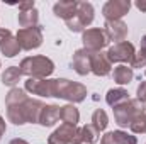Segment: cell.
I'll return each mask as SVG.
<instances>
[{"instance_id":"cell-1","label":"cell","mask_w":146,"mask_h":144,"mask_svg":"<svg viewBox=\"0 0 146 144\" xmlns=\"http://www.w3.org/2000/svg\"><path fill=\"white\" fill-rule=\"evenodd\" d=\"M53 97L56 98H63L68 100L72 104H80L85 100L87 97V88L82 83L76 81H70L66 78H56L54 80V92Z\"/></svg>"},{"instance_id":"cell-2","label":"cell","mask_w":146,"mask_h":144,"mask_svg":"<svg viewBox=\"0 0 146 144\" xmlns=\"http://www.w3.org/2000/svg\"><path fill=\"white\" fill-rule=\"evenodd\" d=\"M19 68L29 78H48L54 71V63L46 56H29L22 59Z\"/></svg>"},{"instance_id":"cell-3","label":"cell","mask_w":146,"mask_h":144,"mask_svg":"<svg viewBox=\"0 0 146 144\" xmlns=\"http://www.w3.org/2000/svg\"><path fill=\"white\" fill-rule=\"evenodd\" d=\"M145 112L146 110L143 107V104L138 98H129L126 104L114 108V119H115V124L119 127H129L131 122L139 114H145Z\"/></svg>"},{"instance_id":"cell-4","label":"cell","mask_w":146,"mask_h":144,"mask_svg":"<svg viewBox=\"0 0 146 144\" xmlns=\"http://www.w3.org/2000/svg\"><path fill=\"white\" fill-rule=\"evenodd\" d=\"M15 39H17L21 49H26V51L37 49L42 44V29L39 26L27 27V29H19Z\"/></svg>"},{"instance_id":"cell-5","label":"cell","mask_w":146,"mask_h":144,"mask_svg":"<svg viewBox=\"0 0 146 144\" xmlns=\"http://www.w3.org/2000/svg\"><path fill=\"white\" fill-rule=\"evenodd\" d=\"M134 53H136L134 46L127 41H122L107 49V58L110 63H131Z\"/></svg>"},{"instance_id":"cell-6","label":"cell","mask_w":146,"mask_h":144,"mask_svg":"<svg viewBox=\"0 0 146 144\" xmlns=\"http://www.w3.org/2000/svg\"><path fill=\"white\" fill-rule=\"evenodd\" d=\"M82 41H83V48L92 51V53L102 51V48H106L107 42H109V39L104 34V29H87V31H83Z\"/></svg>"},{"instance_id":"cell-7","label":"cell","mask_w":146,"mask_h":144,"mask_svg":"<svg viewBox=\"0 0 146 144\" xmlns=\"http://www.w3.org/2000/svg\"><path fill=\"white\" fill-rule=\"evenodd\" d=\"M26 92L39 95V97H53L54 92V80L48 78H27L26 81Z\"/></svg>"},{"instance_id":"cell-8","label":"cell","mask_w":146,"mask_h":144,"mask_svg":"<svg viewBox=\"0 0 146 144\" xmlns=\"http://www.w3.org/2000/svg\"><path fill=\"white\" fill-rule=\"evenodd\" d=\"M129 0H109L102 9V15L106 17V20H121V17H124L129 12Z\"/></svg>"},{"instance_id":"cell-9","label":"cell","mask_w":146,"mask_h":144,"mask_svg":"<svg viewBox=\"0 0 146 144\" xmlns=\"http://www.w3.org/2000/svg\"><path fill=\"white\" fill-rule=\"evenodd\" d=\"M92 51H88V49H78V51H75V54H73V61H72V66L73 70L78 73V75H87V73L92 71Z\"/></svg>"},{"instance_id":"cell-10","label":"cell","mask_w":146,"mask_h":144,"mask_svg":"<svg viewBox=\"0 0 146 144\" xmlns=\"http://www.w3.org/2000/svg\"><path fill=\"white\" fill-rule=\"evenodd\" d=\"M104 34L109 41H115V44L122 42L127 37V26L122 20H107L104 26Z\"/></svg>"},{"instance_id":"cell-11","label":"cell","mask_w":146,"mask_h":144,"mask_svg":"<svg viewBox=\"0 0 146 144\" xmlns=\"http://www.w3.org/2000/svg\"><path fill=\"white\" fill-rule=\"evenodd\" d=\"M76 126H68V124H61L58 129H54V132L48 137V144H72L75 132H76Z\"/></svg>"},{"instance_id":"cell-12","label":"cell","mask_w":146,"mask_h":144,"mask_svg":"<svg viewBox=\"0 0 146 144\" xmlns=\"http://www.w3.org/2000/svg\"><path fill=\"white\" fill-rule=\"evenodd\" d=\"M99 131L92 126V124H87V126H82L80 129H76L75 132V137H73L72 144H94L99 141Z\"/></svg>"},{"instance_id":"cell-13","label":"cell","mask_w":146,"mask_h":144,"mask_svg":"<svg viewBox=\"0 0 146 144\" xmlns=\"http://www.w3.org/2000/svg\"><path fill=\"white\" fill-rule=\"evenodd\" d=\"M112 70V63L107 58V53H94L92 54V73L97 76H107Z\"/></svg>"},{"instance_id":"cell-14","label":"cell","mask_w":146,"mask_h":144,"mask_svg":"<svg viewBox=\"0 0 146 144\" xmlns=\"http://www.w3.org/2000/svg\"><path fill=\"white\" fill-rule=\"evenodd\" d=\"M7 119H9V122H12V124H15V126H24V124H27L26 102L7 107Z\"/></svg>"},{"instance_id":"cell-15","label":"cell","mask_w":146,"mask_h":144,"mask_svg":"<svg viewBox=\"0 0 146 144\" xmlns=\"http://www.w3.org/2000/svg\"><path fill=\"white\" fill-rule=\"evenodd\" d=\"M73 15L78 19V22L83 27L90 26L92 20H94V7H92V3H88V2H78L76 10H75Z\"/></svg>"},{"instance_id":"cell-16","label":"cell","mask_w":146,"mask_h":144,"mask_svg":"<svg viewBox=\"0 0 146 144\" xmlns=\"http://www.w3.org/2000/svg\"><path fill=\"white\" fill-rule=\"evenodd\" d=\"M60 110H61V107H58V105H44L41 115H39V124L44 127L54 126L60 120Z\"/></svg>"},{"instance_id":"cell-17","label":"cell","mask_w":146,"mask_h":144,"mask_svg":"<svg viewBox=\"0 0 146 144\" xmlns=\"http://www.w3.org/2000/svg\"><path fill=\"white\" fill-rule=\"evenodd\" d=\"M76 5H78V2H75V0H63V2L54 3L53 12H54L56 17H61V19L68 20V19L73 17V14L76 10Z\"/></svg>"},{"instance_id":"cell-18","label":"cell","mask_w":146,"mask_h":144,"mask_svg":"<svg viewBox=\"0 0 146 144\" xmlns=\"http://www.w3.org/2000/svg\"><path fill=\"white\" fill-rule=\"evenodd\" d=\"M44 108V104L37 98H27L26 100V115H27V122L31 124H39V115Z\"/></svg>"},{"instance_id":"cell-19","label":"cell","mask_w":146,"mask_h":144,"mask_svg":"<svg viewBox=\"0 0 146 144\" xmlns=\"http://www.w3.org/2000/svg\"><path fill=\"white\" fill-rule=\"evenodd\" d=\"M127 100H129V93L124 88H110L107 92V95H106V102L114 108L122 105V104H126Z\"/></svg>"},{"instance_id":"cell-20","label":"cell","mask_w":146,"mask_h":144,"mask_svg":"<svg viewBox=\"0 0 146 144\" xmlns=\"http://www.w3.org/2000/svg\"><path fill=\"white\" fill-rule=\"evenodd\" d=\"M60 119L63 120V124L76 126L78 120H80V112H78V108L75 107L73 104H68V105L61 107V110H60Z\"/></svg>"},{"instance_id":"cell-21","label":"cell","mask_w":146,"mask_h":144,"mask_svg":"<svg viewBox=\"0 0 146 144\" xmlns=\"http://www.w3.org/2000/svg\"><path fill=\"white\" fill-rule=\"evenodd\" d=\"M112 76H114V81H115L117 85H129L131 80H133V76H134V73H133V70H131V66L119 65V66L114 68Z\"/></svg>"},{"instance_id":"cell-22","label":"cell","mask_w":146,"mask_h":144,"mask_svg":"<svg viewBox=\"0 0 146 144\" xmlns=\"http://www.w3.org/2000/svg\"><path fill=\"white\" fill-rule=\"evenodd\" d=\"M21 76H22V71H21L19 66H9L5 71L2 73V83L7 85V87H12V88H14V87L19 83Z\"/></svg>"},{"instance_id":"cell-23","label":"cell","mask_w":146,"mask_h":144,"mask_svg":"<svg viewBox=\"0 0 146 144\" xmlns=\"http://www.w3.org/2000/svg\"><path fill=\"white\" fill-rule=\"evenodd\" d=\"M37 20H39V12H37L36 9H33V10H24V12L19 14V26H21L22 29L37 26Z\"/></svg>"},{"instance_id":"cell-24","label":"cell","mask_w":146,"mask_h":144,"mask_svg":"<svg viewBox=\"0 0 146 144\" xmlns=\"http://www.w3.org/2000/svg\"><path fill=\"white\" fill-rule=\"evenodd\" d=\"M0 51H2V54H5L7 58H14V56H17V54L21 53V46H19V42H17L15 37L10 36L0 44Z\"/></svg>"},{"instance_id":"cell-25","label":"cell","mask_w":146,"mask_h":144,"mask_svg":"<svg viewBox=\"0 0 146 144\" xmlns=\"http://www.w3.org/2000/svg\"><path fill=\"white\" fill-rule=\"evenodd\" d=\"M27 98H29V97L26 95V90L14 87V88L7 93V97H5V105H7V107H10V105H17V104L26 102Z\"/></svg>"},{"instance_id":"cell-26","label":"cell","mask_w":146,"mask_h":144,"mask_svg":"<svg viewBox=\"0 0 146 144\" xmlns=\"http://www.w3.org/2000/svg\"><path fill=\"white\" fill-rule=\"evenodd\" d=\"M107 124H109V117H107L106 110L97 108V110L92 114V126H94V127L100 132V131H106Z\"/></svg>"},{"instance_id":"cell-27","label":"cell","mask_w":146,"mask_h":144,"mask_svg":"<svg viewBox=\"0 0 146 144\" xmlns=\"http://www.w3.org/2000/svg\"><path fill=\"white\" fill-rule=\"evenodd\" d=\"M129 129L134 132V134H146V112L145 114H139L129 126Z\"/></svg>"},{"instance_id":"cell-28","label":"cell","mask_w":146,"mask_h":144,"mask_svg":"<svg viewBox=\"0 0 146 144\" xmlns=\"http://www.w3.org/2000/svg\"><path fill=\"white\" fill-rule=\"evenodd\" d=\"M112 134H114V141H115V144H138L136 136L127 134V132H124V131H114Z\"/></svg>"},{"instance_id":"cell-29","label":"cell","mask_w":146,"mask_h":144,"mask_svg":"<svg viewBox=\"0 0 146 144\" xmlns=\"http://www.w3.org/2000/svg\"><path fill=\"white\" fill-rule=\"evenodd\" d=\"M129 65H131V70H133V68H143V66H146V53L141 51V49L136 51Z\"/></svg>"},{"instance_id":"cell-30","label":"cell","mask_w":146,"mask_h":144,"mask_svg":"<svg viewBox=\"0 0 146 144\" xmlns=\"http://www.w3.org/2000/svg\"><path fill=\"white\" fill-rule=\"evenodd\" d=\"M138 100H139L141 104L146 102V81H141L139 87H138Z\"/></svg>"},{"instance_id":"cell-31","label":"cell","mask_w":146,"mask_h":144,"mask_svg":"<svg viewBox=\"0 0 146 144\" xmlns=\"http://www.w3.org/2000/svg\"><path fill=\"white\" fill-rule=\"evenodd\" d=\"M100 144H115L114 134H112V132H106V134L102 136V139H100Z\"/></svg>"},{"instance_id":"cell-32","label":"cell","mask_w":146,"mask_h":144,"mask_svg":"<svg viewBox=\"0 0 146 144\" xmlns=\"http://www.w3.org/2000/svg\"><path fill=\"white\" fill-rule=\"evenodd\" d=\"M33 9H34V2H33V0L19 3V10H21V12H24V10H33Z\"/></svg>"},{"instance_id":"cell-33","label":"cell","mask_w":146,"mask_h":144,"mask_svg":"<svg viewBox=\"0 0 146 144\" xmlns=\"http://www.w3.org/2000/svg\"><path fill=\"white\" fill-rule=\"evenodd\" d=\"M12 36V32L9 31V29H0V44L7 39V37H10Z\"/></svg>"},{"instance_id":"cell-34","label":"cell","mask_w":146,"mask_h":144,"mask_svg":"<svg viewBox=\"0 0 146 144\" xmlns=\"http://www.w3.org/2000/svg\"><path fill=\"white\" fill-rule=\"evenodd\" d=\"M3 134H5V120H3V117L0 115V139H2Z\"/></svg>"},{"instance_id":"cell-35","label":"cell","mask_w":146,"mask_h":144,"mask_svg":"<svg viewBox=\"0 0 146 144\" xmlns=\"http://www.w3.org/2000/svg\"><path fill=\"white\" fill-rule=\"evenodd\" d=\"M136 7H138L141 12H146V2H143V0H141V2H136Z\"/></svg>"},{"instance_id":"cell-36","label":"cell","mask_w":146,"mask_h":144,"mask_svg":"<svg viewBox=\"0 0 146 144\" xmlns=\"http://www.w3.org/2000/svg\"><path fill=\"white\" fill-rule=\"evenodd\" d=\"M9 144H29L27 141H24V139H21V137H15V139H12Z\"/></svg>"},{"instance_id":"cell-37","label":"cell","mask_w":146,"mask_h":144,"mask_svg":"<svg viewBox=\"0 0 146 144\" xmlns=\"http://www.w3.org/2000/svg\"><path fill=\"white\" fill-rule=\"evenodd\" d=\"M141 51L146 53V36H143V39H141Z\"/></svg>"},{"instance_id":"cell-38","label":"cell","mask_w":146,"mask_h":144,"mask_svg":"<svg viewBox=\"0 0 146 144\" xmlns=\"http://www.w3.org/2000/svg\"><path fill=\"white\" fill-rule=\"evenodd\" d=\"M145 75H146V73H145Z\"/></svg>"}]
</instances>
